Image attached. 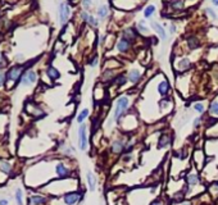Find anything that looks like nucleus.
<instances>
[{
    "label": "nucleus",
    "instance_id": "f257e3e1",
    "mask_svg": "<svg viewBox=\"0 0 218 205\" xmlns=\"http://www.w3.org/2000/svg\"><path fill=\"white\" fill-rule=\"evenodd\" d=\"M127 108H128V97L127 96H121L117 100V104H116V110H114V114H113V119L116 122L120 121L121 115L124 114V111L127 110Z\"/></svg>",
    "mask_w": 218,
    "mask_h": 205
},
{
    "label": "nucleus",
    "instance_id": "f03ea898",
    "mask_svg": "<svg viewBox=\"0 0 218 205\" xmlns=\"http://www.w3.org/2000/svg\"><path fill=\"white\" fill-rule=\"evenodd\" d=\"M80 199H81V192L74 191V192H68V194H66L63 200H64L66 205H74L80 201Z\"/></svg>",
    "mask_w": 218,
    "mask_h": 205
},
{
    "label": "nucleus",
    "instance_id": "7ed1b4c3",
    "mask_svg": "<svg viewBox=\"0 0 218 205\" xmlns=\"http://www.w3.org/2000/svg\"><path fill=\"white\" fill-rule=\"evenodd\" d=\"M59 17H60V22L62 24H64L68 18H70V14H71V9H70V5L68 3H62L60 7H59Z\"/></svg>",
    "mask_w": 218,
    "mask_h": 205
},
{
    "label": "nucleus",
    "instance_id": "20e7f679",
    "mask_svg": "<svg viewBox=\"0 0 218 205\" xmlns=\"http://www.w3.org/2000/svg\"><path fill=\"white\" fill-rule=\"evenodd\" d=\"M78 142L81 150H86L87 147V137H86V126L81 125L78 129Z\"/></svg>",
    "mask_w": 218,
    "mask_h": 205
},
{
    "label": "nucleus",
    "instance_id": "39448f33",
    "mask_svg": "<svg viewBox=\"0 0 218 205\" xmlns=\"http://www.w3.org/2000/svg\"><path fill=\"white\" fill-rule=\"evenodd\" d=\"M22 71H23L22 65H14L13 68H10V69L8 71L7 78H8V80H12V81H17L18 78L21 77Z\"/></svg>",
    "mask_w": 218,
    "mask_h": 205
},
{
    "label": "nucleus",
    "instance_id": "423d86ee",
    "mask_svg": "<svg viewBox=\"0 0 218 205\" xmlns=\"http://www.w3.org/2000/svg\"><path fill=\"white\" fill-rule=\"evenodd\" d=\"M152 27H153V30L155 31V32H157V34L160 36L162 40H167V34H166L163 26H160L158 22H154V21H153V22H152Z\"/></svg>",
    "mask_w": 218,
    "mask_h": 205
},
{
    "label": "nucleus",
    "instance_id": "0eeeda50",
    "mask_svg": "<svg viewBox=\"0 0 218 205\" xmlns=\"http://www.w3.org/2000/svg\"><path fill=\"white\" fill-rule=\"evenodd\" d=\"M55 171H57V175L60 177V178H64V177H68L70 175V171L68 168L63 164V163H58L57 167H55Z\"/></svg>",
    "mask_w": 218,
    "mask_h": 205
},
{
    "label": "nucleus",
    "instance_id": "6e6552de",
    "mask_svg": "<svg viewBox=\"0 0 218 205\" xmlns=\"http://www.w3.org/2000/svg\"><path fill=\"white\" fill-rule=\"evenodd\" d=\"M199 182H200V179H199V176L196 173H190L186 177V183L189 185V187H194V186L199 185Z\"/></svg>",
    "mask_w": 218,
    "mask_h": 205
},
{
    "label": "nucleus",
    "instance_id": "1a4fd4ad",
    "mask_svg": "<svg viewBox=\"0 0 218 205\" xmlns=\"http://www.w3.org/2000/svg\"><path fill=\"white\" fill-rule=\"evenodd\" d=\"M117 49H118V50H120L121 53H126L128 49H130V41L122 37V39L117 42Z\"/></svg>",
    "mask_w": 218,
    "mask_h": 205
},
{
    "label": "nucleus",
    "instance_id": "9d476101",
    "mask_svg": "<svg viewBox=\"0 0 218 205\" xmlns=\"http://www.w3.org/2000/svg\"><path fill=\"white\" fill-rule=\"evenodd\" d=\"M30 203H31V205H44L46 203V199L40 195H35L30 199Z\"/></svg>",
    "mask_w": 218,
    "mask_h": 205
},
{
    "label": "nucleus",
    "instance_id": "9b49d317",
    "mask_svg": "<svg viewBox=\"0 0 218 205\" xmlns=\"http://www.w3.org/2000/svg\"><path fill=\"white\" fill-rule=\"evenodd\" d=\"M136 37V31L134 28H127L123 31V39H126L131 42V40H134Z\"/></svg>",
    "mask_w": 218,
    "mask_h": 205
},
{
    "label": "nucleus",
    "instance_id": "f8f14e48",
    "mask_svg": "<svg viewBox=\"0 0 218 205\" xmlns=\"http://www.w3.org/2000/svg\"><path fill=\"white\" fill-rule=\"evenodd\" d=\"M140 77H141L140 72H139V71H136V69L131 71V72H130V74H128V80H130V82H132V83H136V82H139Z\"/></svg>",
    "mask_w": 218,
    "mask_h": 205
},
{
    "label": "nucleus",
    "instance_id": "ddd939ff",
    "mask_svg": "<svg viewBox=\"0 0 218 205\" xmlns=\"http://www.w3.org/2000/svg\"><path fill=\"white\" fill-rule=\"evenodd\" d=\"M87 182H89V189L90 191H94L96 187V181H95V177L91 172H87Z\"/></svg>",
    "mask_w": 218,
    "mask_h": 205
},
{
    "label": "nucleus",
    "instance_id": "4468645a",
    "mask_svg": "<svg viewBox=\"0 0 218 205\" xmlns=\"http://www.w3.org/2000/svg\"><path fill=\"white\" fill-rule=\"evenodd\" d=\"M188 45L190 49H196L199 48V45H200V42H199V39L196 36H190L188 39Z\"/></svg>",
    "mask_w": 218,
    "mask_h": 205
},
{
    "label": "nucleus",
    "instance_id": "2eb2a0df",
    "mask_svg": "<svg viewBox=\"0 0 218 205\" xmlns=\"http://www.w3.org/2000/svg\"><path fill=\"white\" fill-rule=\"evenodd\" d=\"M168 89H170V85H168L167 81H162V82L158 85V91H159V94H160V95H163V96L168 92Z\"/></svg>",
    "mask_w": 218,
    "mask_h": 205
},
{
    "label": "nucleus",
    "instance_id": "dca6fc26",
    "mask_svg": "<svg viewBox=\"0 0 218 205\" xmlns=\"http://www.w3.org/2000/svg\"><path fill=\"white\" fill-rule=\"evenodd\" d=\"M124 147V144L122 141H116L113 142V145H112V151H113L114 154H120Z\"/></svg>",
    "mask_w": 218,
    "mask_h": 205
},
{
    "label": "nucleus",
    "instance_id": "f3484780",
    "mask_svg": "<svg viewBox=\"0 0 218 205\" xmlns=\"http://www.w3.org/2000/svg\"><path fill=\"white\" fill-rule=\"evenodd\" d=\"M46 73H48V76L50 77L52 80H57V78H59V76H60V74H59V72H58L57 69H55L54 67H52V65L48 68Z\"/></svg>",
    "mask_w": 218,
    "mask_h": 205
},
{
    "label": "nucleus",
    "instance_id": "a211bd4d",
    "mask_svg": "<svg viewBox=\"0 0 218 205\" xmlns=\"http://www.w3.org/2000/svg\"><path fill=\"white\" fill-rule=\"evenodd\" d=\"M170 142H171V137L166 133V135H163V136L160 137V140H159V145H158V146H159V147H164V146H167L168 144H170Z\"/></svg>",
    "mask_w": 218,
    "mask_h": 205
},
{
    "label": "nucleus",
    "instance_id": "6ab92c4d",
    "mask_svg": "<svg viewBox=\"0 0 218 205\" xmlns=\"http://www.w3.org/2000/svg\"><path fill=\"white\" fill-rule=\"evenodd\" d=\"M0 171L8 175V173H10V171H12V167H10L9 163H7V161H2V163H0Z\"/></svg>",
    "mask_w": 218,
    "mask_h": 205
},
{
    "label": "nucleus",
    "instance_id": "aec40b11",
    "mask_svg": "<svg viewBox=\"0 0 218 205\" xmlns=\"http://www.w3.org/2000/svg\"><path fill=\"white\" fill-rule=\"evenodd\" d=\"M87 115H89V109H84L80 113V115L77 117V122L78 123H82L86 118H87Z\"/></svg>",
    "mask_w": 218,
    "mask_h": 205
},
{
    "label": "nucleus",
    "instance_id": "412c9836",
    "mask_svg": "<svg viewBox=\"0 0 218 205\" xmlns=\"http://www.w3.org/2000/svg\"><path fill=\"white\" fill-rule=\"evenodd\" d=\"M98 16H99V18H102V19H103V18H105V17L108 16V8L104 7V5H103V7H100V8L98 9Z\"/></svg>",
    "mask_w": 218,
    "mask_h": 205
},
{
    "label": "nucleus",
    "instance_id": "4be33fe9",
    "mask_svg": "<svg viewBox=\"0 0 218 205\" xmlns=\"http://www.w3.org/2000/svg\"><path fill=\"white\" fill-rule=\"evenodd\" d=\"M178 67H180V69H181V71H185L186 68H189V67H190V60H189V59H186V58H184V59L178 63Z\"/></svg>",
    "mask_w": 218,
    "mask_h": 205
},
{
    "label": "nucleus",
    "instance_id": "5701e85b",
    "mask_svg": "<svg viewBox=\"0 0 218 205\" xmlns=\"http://www.w3.org/2000/svg\"><path fill=\"white\" fill-rule=\"evenodd\" d=\"M155 12V7L154 5H149V7H146L145 8V10H144V16H145V18H149L153 13Z\"/></svg>",
    "mask_w": 218,
    "mask_h": 205
},
{
    "label": "nucleus",
    "instance_id": "b1692460",
    "mask_svg": "<svg viewBox=\"0 0 218 205\" xmlns=\"http://www.w3.org/2000/svg\"><path fill=\"white\" fill-rule=\"evenodd\" d=\"M209 111L213 115H218V101H213L209 107Z\"/></svg>",
    "mask_w": 218,
    "mask_h": 205
},
{
    "label": "nucleus",
    "instance_id": "393cba45",
    "mask_svg": "<svg viewBox=\"0 0 218 205\" xmlns=\"http://www.w3.org/2000/svg\"><path fill=\"white\" fill-rule=\"evenodd\" d=\"M26 76H27V78H28V81H30V83H34V82H36V78H37V76H36V73H35L34 71H30V72H27V73H26Z\"/></svg>",
    "mask_w": 218,
    "mask_h": 205
},
{
    "label": "nucleus",
    "instance_id": "a878e982",
    "mask_svg": "<svg viewBox=\"0 0 218 205\" xmlns=\"http://www.w3.org/2000/svg\"><path fill=\"white\" fill-rule=\"evenodd\" d=\"M171 7H172L173 9L178 10V9H181V8L184 7V2H172V3H171Z\"/></svg>",
    "mask_w": 218,
    "mask_h": 205
},
{
    "label": "nucleus",
    "instance_id": "bb28decb",
    "mask_svg": "<svg viewBox=\"0 0 218 205\" xmlns=\"http://www.w3.org/2000/svg\"><path fill=\"white\" fill-rule=\"evenodd\" d=\"M126 81H127V77L123 76V74H121V76H118V77L116 78V82H117L118 85H124V83H126Z\"/></svg>",
    "mask_w": 218,
    "mask_h": 205
},
{
    "label": "nucleus",
    "instance_id": "cd10ccee",
    "mask_svg": "<svg viewBox=\"0 0 218 205\" xmlns=\"http://www.w3.org/2000/svg\"><path fill=\"white\" fill-rule=\"evenodd\" d=\"M16 200H17L18 205H22V191L20 189L16 191Z\"/></svg>",
    "mask_w": 218,
    "mask_h": 205
},
{
    "label": "nucleus",
    "instance_id": "c85d7f7f",
    "mask_svg": "<svg viewBox=\"0 0 218 205\" xmlns=\"http://www.w3.org/2000/svg\"><path fill=\"white\" fill-rule=\"evenodd\" d=\"M87 22H89L90 24H91V26L92 27H96L98 26V19H96V18H94V17H92V16H90V18H89V21H87Z\"/></svg>",
    "mask_w": 218,
    "mask_h": 205
},
{
    "label": "nucleus",
    "instance_id": "c756f323",
    "mask_svg": "<svg viewBox=\"0 0 218 205\" xmlns=\"http://www.w3.org/2000/svg\"><path fill=\"white\" fill-rule=\"evenodd\" d=\"M21 81H22V85H23V86H27V85H30V81H28V78H27V76H26V73H24L23 76H22Z\"/></svg>",
    "mask_w": 218,
    "mask_h": 205
},
{
    "label": "nucleus",
    "instance_id": "7c9ffc66",
    "mask_svg": "<svg viewBox=\"0 0 218 205\" xmlns=\"http://www.w3.org/2000/svg\"><path fill=\"white\" fill-rule=\"evenodd\" d=\"M195 110L198 111V113H203L204 111V107H203V104H195Z\"/></svg>",
    "mask_w": 218,
    "mask_h": 205
},
{
    "label": "nucleus",
    "instance_id": "2f4dec72",
    "mask_svg": "<svg viewBox=\"0 0 218 205\" xmlns=\"http://www.w3.org/2000/svg\"><path fill=\"white\" fill-rule=\"evenodd\" d=\"M5 73L3 72V71H0V86H3L4 85V82H5Z\"/></svg>",
    "mask_w": 218,
    "mask_h": 205
},
{
    "label": "nucleus",
    "instance_id": "473e14b6",
    "mask_svg": "<svg viewBox=\"0 0 218 205\" xmlns=\"http://www.w3.org/2000/svg\"><path fill=\"white\" fill-rule=\"evenodd\" d=\"M98 62H99L98 57H94V58L90 60V65H91V67H96V65H98Z\"/></svg>",
    "mask_w": 218,
    "mask_h": 205
},
{
    "label": "nucleus",
    "instance_id": "72a5a7b5",
    "mask_svg": "<svg viewBox=\"0 0 218 205\" xmlns=\"http://www.w3.org/2000/svg\"><path fill=\"white\" fill-rule=\"evenodd\" d=\"M138 27H139V30H140V31H142V32H146V31H148V27H146V26H144V22H140Z\"/></svg>",
    "mask_w": 218,
    "mask_h": 205
},
{
    "label": "nucleus",
    "instance_id": "f704fd0d",
    "mask_svg": "<svg viewBox=\"0 0 218 205\" xmlns=\"http://www.w3.org/2000/svg\"><path fill=\"white\" fill-rule=\"evenodd\" d=\"M81 18H82V21H89V18H90V16L86 13V12H82V13H81Z\"/></svg>",
    "mask_w": 218,
    "mask_h": 205
},
{
    "label": "nucleus",
    "instance_id": "c9c22d12",
    "mask_svg": "<svg viewBox=\"0 0 218 205\" xmlns=\"http://www.w3.org/2000/svg\"><path fill=\"white\" fill-rule=\"evenodd\" d=\"M207 13H208V14H209L210 17H213V18H216V19H217V18H218V17H217V14H216V13H214V12H213V10H212L210 8H208V9H207Z\"/></svg>",
    "mask_w": 218,
    "mask_h": 205
},
{
    "label": "nucleus",
    "instance_id": "e433bc0d",
    "mask_svg": "<svg viewBox=\"0 0 218 205\" xmlns=\"http://www.w3.org/2000/svg\"><path fill=\"white\" fill-rule=\"evenodd\" d=\"M200 122H202V118H195L194 119V127H199Z\"/></svg>",
    "mask_w": 218,
    "mask_h": 205
},
{
    "label": "nucleus",
    "instance_id": "4c0bfd02",
    "mask_svg": "<svg viewBox=\"0 0 218 205\" xmlns=\"http://www.w3.org/2000/svg\"><path fill=\"white\" fill-rule=\"evenodd\" d=\"M150 205H163V203H162L160 200H158V199H157V200L152 201V203H150Z\"/></svg>",
    "mask_w": 218,
    "mask_h": 205
},
{
    "label": "nucleus",
    "instance_id": "58836bf2",
    "mask_svg": "<svg viewBox=\"0 0 218 205\" xmlns=\"http://www.w3.org/2000/svg\"><path fill=\"white\" fill-rule=\"evenodd\" d=\"M0 205H8V200H5V199H2V200H0Z\"/></svg>",
    "mask_w": 218,
    "mask_h": 205
},
{
    "label": "nucleus",
    "instance_id": "ea45409f",
    "mask_svg": "<svg viewBox=\"0 0 218 205\" xmlns=\"http://www.w3.org/2000/svg\"><path fill=\"white\" fill-rule=\"evenodd\" d=\"M90 5H91V3H90V2H84V7H86V8H87V7H90Z\"/></svg>",
    "mask_w": 218,
    "mask_h": 205
},
{
    "label": "nucleus",
    "instance_id": "a19ab883",
    "mask_svg": "<svg viewBox=\"0 0 218 205\" xmlns=\"http://www.w3.org/2000/svg\"><path fill=\"white\" fill-rule=\"evenodd\" d=\"M174 31H176V26L172 24V26H171V32H174Z\"/></svg>",
    "mask_w": 218,
    "mask_h": 205
},
{
    "label": "nucleus",
    "instance_id": "79ce46f5",
    "mask_svg": "<svg viewBox=\"0 0 218 205\" xmlns=\"http://www.w3.org/2000/svg\"><path fill=\"white\" fill-rule=\"evenodd\" d=\"M213 4H214V5H217V7H218V0H213Z\"/></svg>",
    "mask_w": 218,
    "mask_h": 205
},
{
    "label": "nucleus",
    "instance_id": "37998d69",
    "mask_svg": "<svg viewBox=\"0 0 218 205\" xmlns=\"http://www.w3.org/2000/svg\"><path fill=\"white\" fill-rule=\"evenodd\" d=\"M0 63H2V53H0Z\"/></svg>",
    "mask_w": 218,
    "mask_h": 205
}]
</instances>
